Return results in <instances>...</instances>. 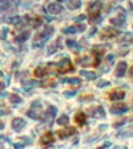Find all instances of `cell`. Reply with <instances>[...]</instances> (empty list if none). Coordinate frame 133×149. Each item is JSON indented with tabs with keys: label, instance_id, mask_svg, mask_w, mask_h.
<instances>
[{
	"label": "cell",
	"instance_id": "1",
	"mask_svg": "<svg viewBox=\"0 0 133 149\" xmlns=\"http://www.w3.org/2000/svg\"><path fill=\"white\" fill-rule=\"evenodd\" d=\"M25 126V120L20 119V117H16V119L12 120V128L16 130V132H19V130H21Z\"/></svg>",
	"mask_w": 133,
	"mask_h": 149
},
{
	"label": "cell",
	"instance_id": "2",
	"mask_svg": "<svg viewBox=\"0 0 133 149\" xmlns=\"http://www.w3.org/2000/svg\"><path fill=\"white\" fill-rule=\"evenodd\" d=\"M75 133H76V129H75L73 126H67V128H64V129H61L57 132V134H59L61 138H65V137H68V136L75 134Z\"/></svg>",
	"mask_w": 133,
	"mask_h": 149
},
{
	"label": "cell",
	"instance_id": "3",
	"mask_svg": "<svg viewBox=\"0 0 133 149\" xmlns=\"http://www.w3.org/2000/svg\"><path fill=\"white\" fill-rule=\"evenodd\" d=\"M55 115H56V108H55V107H49L48 109H47V112H45L44 120H45L48 124H51V122L53 121V117H55Z\"/></svg>",
	"mask_w": 133,
	"mask_h": 149
},
{
	"label": "cell",
	"instance_id": "4",
	"mask_svg": "<svg viewBox=\"0 0 133 149\" xmlns=\"http://www.w3.org/2000/svg\"><path fill=\"white\" fill-rule=\"evenodd\" d=\"M126 72V63L125 61H120L116 67V76L117 77H122Z\"/></svg>",
	"mask_w": 133,
	"mask_h": 149
},
{
	"label": "cell",
	"instance_id": "5",
	"mask_svg": "<svg viewBox=\"0 0 133 149\" xmlns=\"http://www.w3.org/2000/svg\"><path fill=\"white\" fill-rule=\"evenodd\" d=\"M61 11H63V7L59 3H52L48 5V12L52 15H59V13H61Z\"/></svg>",
	"mask_w": 133,
	"mask_h": 149
},
{
	"label": "cell",
	"instance_id": "6",
	"mask_svg": "<svg viewBox=\"0 0 133 149\" xmlns=\"http://www.w3.org/2000/svg\"><path fill=\"white\" fill-rule=\"evenodd\" d=\"M51 142H53V133L48 132V133H45L41 137V140H40V144H41V145H49Z\"/></svg>",
	"mask_w": 133,
	"mask_h": 149
},
{
	"label": "cell",
	"instance_id": "7",
	"mask_svg": "<svg viewBox=\"0 0 133 149\" xmlns=\"http://www.w3.org/2000/svg\"><path fill=\"white\" fill-rule=\"evenodd\" d=\"M88 113L93 115L95 117H103V116H104V109L97 105V107H95V108H91V109L88 111Z\"/></svg>",
	"mask_w": 133,
	"mask_h": 149
},
{
	"label": "cell",
	"instance_id": "8",
	"mask_svg": "<svg viewBox=\"0 0 133 149\" xmlns=\"http://www.w3.org/2000/svg\"><path fill=\"white\" fill-rule=\"evenodd\" d=\"M110 111L113 112V113H124V112L128 111V107H126L125 104H116L112 107Z\"/></svg>",
	"mask_w": 133,
	"mask_h": 149
},
{
	"label": "cell",
	"instance_id": "9",
	"mask_svg": "<svg viewBox=\"0 0 133 149\" xmlns=\"http://www.w3.org/2000/svg\"><path fill=\"white\" fill-rule=\"evenodd\" d=\"M124 21H125V15H124V13H121L120 16H116V17H113V19L110 20V23L114 24V25H117V27L122 25Z\"/></svg>",
	"mask_w": 133,
	"mask_h": 149
},
{
	"label": "cell",
	"instance_id": "10",
	"mask_svg": "<svg viewBox=\"0 0 133 149\" xmlns=\"http://www.w3.org/2000/svg\"><path fill=\"white\" fill-rule=\"evenodd\" d=\"M124 96H125V93L122 91H114L112 93H109V99L110 100H121V99H124Z\"/></svg>",
	"mask_w": 133,
	"mask_h": 149
},
{
	"label": "cell",
	"instance_id": "11",
	"mask_svg": "<svg viewBox=\"0 0 133 149\" xmlns=\"http://www.w3.org/2000/svg\"><path fill=\"white\" fill-rule=\"evenodd\" d=\"M80 5H81V0H68L69 9H77Z\"/></svg>",
	"mask_w": 133,
	"mask_h": 149
},
{
	"label": "cell",
	"instance_id": "12",
	"mask_svg": "<svg viewBox=\"0 0 133 149\" xmlns=\"http://www.w3.org/2000/svg\"><path fill=\"white\" fill-rule=\"evenodd\" d=\"M52 32H53V28H52V27H47L45 29H44V31L41 32V33H39V35H37V39H39V37H40V39H45V37H48V36H49V35L52 33Z\"/></svg>",
	"mask_w": 133,
	"mask_h": 149
},
{
	"label": "cell",
	"instance_id": "13",
	"mask_svg": "<svg viewBox=\"0 0 133 149\" xmlns=\"http://www.w3.org/2000/svg\"><path fill=\"white\" fill-rule=\"evenodd\" d=\"M85 119H87V116H85V113H83V112H79L76 116H75V121L77 122V124H84L85 122Z\"/></svg>",
	"mask_w": 133,
	"mask_h": 149
},
{
	"label": "cell",
	"instance_id": "14",
	"mask_svg": "<svg viewBox=\"0 0 133 149\" xmlns=\"http://www.w3.org/2000/svg\"><path fill=\"white\" fill-rule=\"evenodd\" d=\"M81 76L85 77V79H88V80H93V79H96V77H97V73L88 72V71H81Z\"/></svg>",
	"mask_w": 133,
	"mask_h": 149
},
{
	"label": "cell",
	"instance_id": "15",
	"mask_svg": "<svg viewBox=\"0 0 133 149\" xmlns=\"http://www.w3.org/2000/svg\"><path fill=\"white\" fill-rule=\"evenodd\" d=\"M28 37H29V32H28V31H23V33H20L19 36L16 37V41L17 43H24Z\"/></svg>",
	"mask_w": 133,
	"mask_h": 149
},
{
	"label": "cell",
	"instance_id": "16",
	"mask_svg": "<svg viewBox=\"0 0 133 149\" xmlns=\"http://www.w3.org/2000/svg\"><path fill=\"white\" fill-rule=\"evenodd\" d=\"M59 65L61 67V69L63 71H67V69H72V65H71V63H69V60L68 59H65V60H63L61 63H59Z\"/></svg>",
	"mask_w": 133,
	"mask_h": 149
},
{
	"label": "cell",
	"instance_id": "17",
	"mask_svg": "<svg viewBox=\"0 0 133 149\" xmlns=\"http://www.w3.org/2000/svg\"><path fill=\"white\" fill-rule=\"evenodd\" d=\"M27 115L29 116L31 119H33V120H39V119H40V117H39L40 115L37 113V109H33V108H31L29 111L27 112Z\"/></svg>",
	"mask_w": 133,
	"mask_h": 149
},
{
	"label": "cell",
	"instance_id": "18",
	"mask_svg": "<svg viewBox=\"0 0 133 149\" xmlns=\"http://www.w3.org/2000/svg\"><path fill=\"white\" fill-rule=\"evenodd\" d=\"M114 35H117V31L112 29V28H106V29H104L103 37H112V36H114Z\"/></svg>",
	"mask_w": 133,
	"mask_h": 149
},
{
	"label": "cell",
	"instance_id": "19",
	"mask_svg": "<svg viewBox=\"0 0 133 149\" xmlns=\"http://www.w3.org/2000/svg\"><path fill=\"white\" fill-rule=\"evenodd\" d=\"M9 103H11L12 105H16V104L21 103V97L17 95H11L9 96Z\"/></svg>",
	"mask_w": 133,
	"mask_h": 149
},
{
	"label": "cell",
	"instance_id": "20",
	"mask_svg": "<svg viewBox=\"0 0 133 149\" xmlns=\"http://www.w3.org/2000/svg\"><path fill=\"white\" fill-rule=\"evenodd\" d=\"M63 81H64V83H69V84H72V85H79L80 83H81V80H80L79 77H72V79H63Z\"/></svg>",
	"mask_w": 133,
	"mask_h": 149
},
{
	"label": "cell",
	"instance_id": "21",
	"mask_svg": "<svg viewBox=\"0 0 133 149\" xmlns=\"http://www.w3.org/2000/svg\"><path fill=\"white\" fill-rule=\"evenodd\" d=\"M68 122H69V119H68V116H65V115L57 119V124L59 125H67Z\"/></svg>",
	"mask_w": 133,
	"mask_h": 149
},
{
	"label": "cell",
	"instance_id": "22",
	"mask_svg": "<svg viewBox=\"0 0 133 149\" xmlns=\"http://www.w3.org/2000/svg\"><path fill=\"white\" fill-rule=\"evenodd\" d=\"M35 76H36V77H44V76H45V69H43L41 67L36 68V69H35Z\"/></svg>",
	"mask_w": 133,
	"mask_h": 149
},
{
	"label": "cell",
	"instance_id": "23",
	"mask_svg": "<svg viewBox=\"0 0 133 149\" xmlns=\"http://www.w3.org/2000/svg\"><path fill=\"white\" fill-rule=\"evenodd\" d=\"M8 23H11V24H20V23H21V17H19V16H13V17H9Z\"/></svg>",
	"mask_w": 133,
	"mask_h": 149
},
{
	"label": "cell",
	"instance_id": "24",
	"mask_svg": "<svg viewBox=\"0 0 133 149\" xmlns=\"http://www.w3.org/2000/svg\"><path fill=\"white\" fill-rule=\"evenodd\" d=\"M67 45L69 48H72V49H79V45H77V43L75 40H67Z\"/></svg>",
	"mask_w": 133,
	"mask_h": 149
},
{
	"label": "cell",
	"instance_id": "25",
	"mask_svg": "<svg viewBox=\"0 0 133 149\" xmlns=\"http://www.w3.org/2000/svg\"><path fill=\"white\" fill-rule=\"evenodd\" d=\"M104 51H105L104 47H95L93 48V52H97V56H101L104 53Z\"/></svg>",
	"mask_w": 133,
	"mask_h": 149
},
{
	"label": "cell",
	"instance_id": "26",
	"mask_svg": "<svg viewBox=\"0 0 133 149\" xmlns=\"http://www.w3.org/2000/svg\"><path fill=\"white\" fill-rule=\"evenodd\" d=\"M76 31H77L76 27H68V28H65L63 32H64V33H75Z\"/></svg>",
	"mask_w": 133,
	"mask_h": 149
},
{
	"label": "cell",
	"instance_id": "27",
	"mask_svg": "<svg viewBox=\"0 0 133 149\" xmlns=\"http://www.w3.org/2000/svg\"><path fill=\"white\" fill-rule=\"evenodd\" d=\"M64 95L67 96V97H72V96L76 95V92H73V91H67V92H64Z\"/></svg>",
	"mask_w": 133,
	"mask_h": 149
},
{
	"label": "cell",
	"instance_id": "28",
	"mask_svg": "<svg viewBox=\"0 0 133 149\" xmlns=\"http://www.w3.org/2000/svg\"><path fill=\"white\" fill-rule=\"evenodd\" d=\"M84 19H85V15H80V16H77V17H75V21L79 23V21H81V20H84Z\"/></svg>",
	"mask_w": 133,
	"mask_h": 149
},
{
	"label": "cell",
	"instance_id": "29",
	"mask_svg": "<svg viewBox=\"0 0 133 149\" xmlns=\"http://www.w3.org/2000/svg\"><path fill=\"white\" fill-rule=\"evenodd\" d=\"M7 32H8V29H7V28H4L3 33H1V39H5V36H7Z\"/></svg>",
	"mask_w": 133,
	"mask_h": 149
},
{
	"label": "cell",
	"instance_id": "30",
	"mask_svg": "<svg viewBox=\"0 0 133 149\" xmlns=\"http://www.w3.org/2000/svg\"><path fill=\"white\" fill-rule=\"evenodd\" d=\"M108 84H109L108 81H100V83H99V87H105V85H108Z\"/></svg>",
	"mask_w": 133,
	"mask_h": 149
},
{
	"label": "cell",
	"instance_id": "31",
	"mask_svg": "<svg viewBox=\"0 0 133 149\" xmlns=\"http://www.w3.org/2000/svg\"><path fill=\"white\" fill-rule=\"evenodd\" d=\"M40 23H41V19H36V21H35L33 25H35V27H37V25H39Z\"/></svg>",
	"mask_w": 133,
	"mask_h": 149
},
{
	"label": "cell",
	"instance_id": "32",
	"mask_svg": "<svg viewBox=\"0 0 133 149\" xmlns=\"http://www.w3.org/2000/svg\"><path fill=\"white\" fill-rule=\"evenodd\" d=\"M92 99H93V96H87V97L84 96V97H81V100H92Z\"/></svg>",
	"mask_w": 133,
	"mask_h": 149
},
{
	"label": "cell",
	"instance_id": "33",
	"mask_svg": "<svg viewBox=\"0 0 133 149\" xmlns=\"http://www.w3.org/2000/svg\"><path fill=\"white\" fill-rule=\"evenodd\" d=\"M124 122H125V120H121V121L116 122V124H114V125H116V126H118V125H122V124H124Z\"/></svg>",
	"mask_w": 133,
	"mask_h": 149
},
{
	"label": "cell",
	"instance_id": "34",
	"mask_svg": "<svg viewBox=\"0 0 133 149\" xmlns=\"http://www.w3.org/2000/svg\"><path fill=\"white\" fill-rule=\"evenodd\" d=\"M13 146H15V148H23V144H21V145H20V144H13Z\"/></svg>",
	"mask_w": 133,
	"mask_h": 149
},
{
	"label": "cell",
	"instance_id": "35",
	"mask_svg": "<svg viewBox=\"0 0 133 149\" xmlns=\"http://www.w3.org/2000/svg\"><path fill=\"white\" fill-rule=\"evenodd\" d=\"M4 87H5V84L4 83H0V89H4Z\"/></svg>",
	"mask_w": 133,
	"mask_h": 149
},
{
	"label": "cell",
	"instance_id": "36",
	"mask_svg": "<svg viewBox=\"0 0 133 149\" xmlns=\"http://www.w3.org/2000/svg\"><path fill=\"white\" fill-rule=\"evenodd\" d=\"M3 128H4V124H3L1 121H0V129H3Z\"/></svg>",
	"mask_w": 133,
	"mask_h": 149
},
{
	"label": "cell",
	"instance_id": "37",
	"mask_svg": "<svg viewBox=\"0 0 133 149\" xmlns=\"http://www.w3.org/2000/svg\"><path fill=\"white\" fill-rule=\"evenodd\" d=\"M57 1H64V0H57Z\"/></svg>",
	"mask_w": 133,
	"mask_h": 149
}]
</instances>
